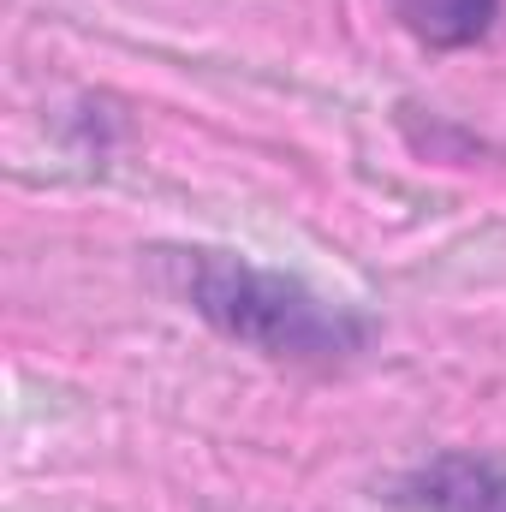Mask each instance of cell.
Masks as SVG:
<instances>
[{"instance_id":"3","label":"cell","mask_w":506,"mask_h":512,"mask_svg":"<svg viewBox=\"0 0 506 512\" xmlns=\"http://www.w3.org/2000/svg\"><path fill=\"white\" fill-rule=\"evenodd\" d=\"M387 12L423 48H471L495 30L501 0H387Z\"/></svg>"},{"instance_id":"1","label":"cell","mask_w":506,"mask_h":512,"mask_svg":"<svg viewBox=\"0 0 506 512\" xmlns=\"http://www.w3.org/2000/svg\"><path fill=\"white\" fill-rule=\"evenodd\" d=\"M185 304L227 340L251 346L280 364H346L370 346V322L328 304L292 274L256 268L227 251H179L173 256Z\"/></svg>"},{"instance_id":"2","label":"cell","mask_w":506,"mask_h":512,"mask_svg":"<svg viewBox=\"0 0 506 512\" xmlns=\"http://www.w3.org/2000/svg\"><path fill=\"white\" fill-rule=\"evenodd\" d=\"M393 507L405 512H506V465L477 453H441L393 483Z\"/></svg>"}]
</instances>
